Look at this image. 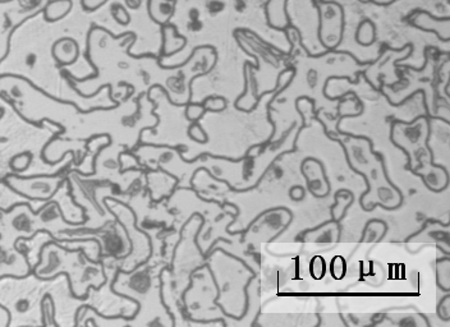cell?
Listing matches in <instances>:
<instances>
[{
	"label": "cell",
	"instance_id": "83f0119b",
	"mask_svg": "<svg viewBox=\"0 0 450 327\" xmlns=\"http://www.w3.org/2000/svg\"><path fill=\"white\" fill-rule=\"evenodd\" d=\"M141 3L142 0H125V6L132 11H137L138 8L141 7Z\"/></svg>",
	"mask_w": 450,
	"mask_h": 327
},
{
	"label": "cell",
	"instance_id": "ffe728a7",
	"mask_svg": "<svg viewBox=\"0 0 450 327\" xmlns=\"http://www.w3.org/2000/svg\"><path fill=\"white\" fill-rule=\"evenodd\" d=\"M189 134L191 139L198 144H206L207 142V134L203 131V127L197 122H193L189 127Z\"/></svg>",
	"mask_w": 450,
	"mask_h": 327
},
{
	"label": "cell",
	"instance_id": "6da1fadb",
	"mask_svg": "<svg viewBox=\"0 0 450 327\" xmlns=\"http://www.w3.org/2000/svg\"><path fill=\"white\" fill-rule=\"evenodd\" d=\"M430 131L431 125L428 118H417L412 123L394 122L392 124L390 139L409 158V164H421L423 161L432 160L430 148Z\"/></svg>",
	"mask_w": 450,
	"mask_h": 327
},
{
	"label": "cell",
	"instance_id": "d4e9b609",
	"mask_svg": "<svg viewBox=\"0 0 450 327\" xmlns=\"http://www.w3.org/2000/svg\"><path fill=\"white\" fill-rule=\"evenodd\" d=\"M11 321V314L8 312L7 308L0 305V327L8 326Z\"/></svg>",
	"mask_w": 450,
	"mask_h": 327
},
{
	"label": "cell",
	"instance_id": "3957f363",
	"mask_svg": "<svg viewBox=\"0 0 450 327\" xmlns=\"http://www.w3.org/2000/svg\"><path fill=\"white\" fill-rule=\"evenodd\" d=\"M408 22L416 29H422L425 32H432L444 43L450 40V18H437L430 15L426 11H416L408 17Z\"/></svg>",
	"mask_w": 450,
	"mask_h": 327
},
{
	"label": "cell",
	"instance_id": "7402d4cb",
	"mask_svg": "<svg viewBox=\"0 0 450 327\" xmlns=\"http://www.w3.org/2000/svg\"><path fill=\"white\" fill-rule=\"evenodd\" d=\"M437 316L444 321L450 320V297L445 295L437 305Z\"/></svg>",
	"mask_w": 450,
	"mask_h": 327
},
{
	"label": "cell",
	"instance_id": "5bb4252c",
	"mask_svg": "<svg viewBox=\"0 0 450 327\" xmlns=\"http://www.w3.org/2000/svg\"><path fill=\"white\" fill-rule=\"evenodd\" d=\"M356 41L362 46H370L376 41V26L370 20H363L356 31Z\"/></svg>",
	"mask_w": 450,
	"mask_h": 327
},
{
	"label": "cell",
	"instance_id": "ba28073f",
	"mask_svg": "<svg viewBox=\"0 0 450 327\" xmlns=\"http://www.w3.org/2000/svg\"><path fill=\"white\" fill-rule=\"evenodd\" d=\"M315 164L316 159H307L302 164V173L305 175L306 181L308 184L310 192H313V196L322 197L325 193L322 189L329 190V183H327V175L324 167H319V172H315Z\"/></svg>",
	"mask_w": 450,
	"mask_h": 327
},
{
	"label": "cell",
	"instance_id": "2e32d148",
	"mask_svg": "<svg viewBox=\"0 0 450 327\" xmlns=\"http://www.w3.org/2000/svg\"><path fill=\"white\" fill-rule=\"evenodd\" d=\"M436 277L437 284L444 291H450V260L445 257L436 263Z\"/></svg>",
	"mask_w": 450,
	"mask_h": 327
},
{
	"label": "cell",
	"instance_id": "603a6c76",
	"mask_svg": "<svg viewBox=\"0 0 450 327\" xmlns=\"http://www.w3.org/2000/svg\"><path fill=\"white\" fill-rule=\"evenodd\" d=\"M82 1V7L88 12H94L96 9L102 8L108 0H81Z\"/></svg>",
	"mask_w": 450,
	"mask_h": 327
},
{
	"label": "cell",
	"instance_id": "9a60e30c",
	"mask_svg": "<svg viewBox=\"0 0 450 327\" xmlns=\"http://www.w3.org/2000/svg\"><path fill=\"white\" fill-rule=\"evenodd\" d=\"M388 232V225L381 220H371L370 223L366 224L363 230L362 239L361 242H379L384 238L385 234Z\"/></svg>",
	"mask_w": 450,
	"mask_h": 327
},
{
	"label": "cell",
	"instance_id": "ac0fdd59",
	"mask_svg": "<svg viewBox=\"0 0 450 327\" xmlns=\"http://www.w3.org/2000/svg\"><path fill=\"white\" fill-rule=\"evenodd\" d=\"M203 108L206 111H212V113H220L226 108V100L224 97L220 96H211L207 97L203 102Z\"/></svg>",
	"mask_w": 450,
	"mask_h": 327
},
{
	"label": "cell",
	"instance_id": "44dd1931",
	"mask_svg": "<svg viewBox=\"0 0 450 327\" xmlns=\"http://www.w3.org/2000/svg\"><path fill=\"white\" fill-rule=\"evenodd\" d=\"M205 113L206 110L203 108V104H189L186 109V117L191 122H197L203 117Z\"/></svg>",
	"mask_w": 450,
	"mask_h": 327
},
{
	"label": "cell",
	"instance_id": "4fadbf2b",
	"mask_svg": "<svg viewBox=\"0 0 450 327\" xmlns=\"http://www.w3.org/2000/svg\"><path fill=\"white\" fill-rule=\"evenodd\" d=\"M72 0H50L45 7V20L48 22H57L63 20L72 11Z\"/></svg>",
	"mask_w": 450,
	"mask_h": 327
},
{
	"label": "cell",
	"instance_id": "8992f818",
	"mask_svg": "<svg viewBox=\"0 0 450 327\" xmlns=\"http://www.w3.org/2000/svg\"><path fill=\"white\" fill-rule=\"evenodd\" d=\"M254 67L251 63L245 64V94L236 102L237 109L250 113L257 106L260 102V95L257 94V80L254 73Z\"/></svg>",
	"mask_w": 450,
	"mask_h": 327
},
{
	"label": "cell",
	"instance_id": "5b68a950",
	"mask_svg": "<svg viewBox=\"0 0 450 327\" xmlns=\"http://www.w3.org/2000/svg\"><path fill=\"white\" fill-rule=\"evenodd\" d=\"M414 173L420 175L428 188L434 192H442L448 187L449 183V175L448 170L442 165L434 164L432 160L423 161L418 164V167L412 169Z\"/></svg>",
	"mask_w": 450,
	"mask_h": 327
},
{
	"label": "cell",
	"instance_id": "277c9868",
	"mask_svg": "<svg viewBox=\"0 0 450 327\" xmlns=\"http://www.w3.org/2000/svg\"><path fill=\"white\" fill-rule=\"evenodd\" d=\"M7 182L17 193L29 198H46L51 196V184L46 182L44 178H18V176H8Z\"/></svg>",
	"mask_w": 450,
	"mask_h": 327
},
{
	"label": "cell",
	"instance_id": "4316f807",
	"mask_svg": "<svg viewBox=\"0 0 450 327\" xmlns=\"http://www.w3.org/2000/svg\"><path fill=\"white\" fill-rule=\"evenodd\" d=\"M361 1H363V3H372V4H376V6L385 7V6H389V4L395 3L397 0H361Z\"/></svg>",
	"mask_w": 450,
	"mask_h": 327
},
{
	"label": "cell",
	"instance_id": "e0dca14e",
	"mask_svg": "<svg viewBox=\"0 0 450 327\" xmlns=\"http://www.w3.org/2000/svg\"><path fill=\"white\" fill-rule=\"evenodd\" d=\"M110 11H111V15L114 17L116 22L122 26H125L128 23L131 22V15L128 13L127 8H124L122 4L119 3H114L111 7H110Z\"/></svg>",
	"mask_w": 450,
	"mask_h": 327
},
{
	"label": "cell",
	"instance_id": "cb8c5ba5",
	"mask_svg": "<svg viewBox=\"0 0 450 327\" xmlns=\"http://www.w3.org/2000/svg\"><path fill=\"white\" fill-rule=\"evenodd\" d=\"M306 196V189L302 187V186H294L292 187L291 190H289V197H291L293 201L296 202H299L302 201Z\"/></svg>",
	"mask_w": 450,
	"mask_h": 327
},
{
	"label": "cell",
	"instance_id": "d6986e66",
	"mask_svg": "<svg viewBox=\"0 0 450 327\" xmlns=\"http://www.w3.org/2000/svg\"><path fill=\"white\" fill-rule=\"evenodd\" d=\"M32 156L29 153H20L11 161V167L15 172H25L31 164Z\"/></svg>",
	"mask_w": 450,
	"mask_h": 327
},
{
	"label": "cell",
	"instance_id": "9c48e42d",
	"mask_svg": "<svg viewBox=\"0 0 450 327\" xmlns=\"http://www.w3.org/2000/svg\"><path fill=\"white\" fill-rule=\"evenodd\" d=\"M177 0H147V11L154 22L167 25L175 13Z\"/></svg>",
	"mask_w": 450,
	"mask_h": 327
},
{
	"label": "cell",
	"instance_id": "8fae6325",
	"mask_svg": "<svg viewBox=\"0 0 450 327\" xmlns=\"http://www.w3.org/2000/svg\"><path fill=\"white\" fill-rule=\"evenodd\" d=\"M341 228L338 221H330L319 229H313L308 233H306V242H315V243H333L339 240Z\"/></svg>",
	"mask_w": 450,
	"mask_h": 327
},
{
	"label": "cell",
	"instance_id": "52a82bcc",
	"mask_svg": "<svg viewBox=\"0 0 450 327\" xmlns=\"http://www.w3.org/2000/svg\"><path fill=\"white\" fill-rule=\"evenodd\" d=\"M288 0H268L265 4V15L270 27L285 31L291 26L288 15Z\"/></svg>",
	"mask_w": 450,
	"mask_h": 327
},
{
	"label": "cell",
	"instance_id": "30bf717a",
	"mask_svg": "<svg viewBox=\"0 0 450 327\" xmlns=\"http://www.w3.org/2000/svg\"><path fill=\"white\" fill-rule=\"evenodd\" d=\"M80 54L79 44L73 39H62L53 46V55L62 64H73Z\"/></svg>",
	"mask_w": 450,
	"mask_h": 327
},
{
	"label": "cell",
	"instance_id": "7a4b0ae2",
	"mask_svg": "<svg viewBox=\"0 0 450 327\" xmlns=\"http://www.w3.org/2000/svg\"><path fill=\"white\" fill-rule=\"evenodd\" d=\"M313 6L319 15V41L327 50H335L344 34V9L335 0H313Z\"/></svg>",
	"mask_w": 450,
	"mask_h": 327
},
{
	"label": "cell",
	"instance_id": "484cf974",
	"mask_svg": "<svg viewBox=\"0 0 450 327\" xmlns=\"http://www.w3.org/2000/svg\"><path fill=\"white\" fill-rule=\"evenodd\" d=\"M416 317L414 316H408V317H404L403 320H400L398 323L400 326H418V325H425V323H421L418 321L414 320ZM426 326V325H425Z\"/></svg>",
	"mask_w": 450,
	"mask_h": 327
},
{
	"label": "cell",
	"instance_id": "7c38bea8",
	"mask_svg": "<svg viewBox=\"0 0 450 327\" xmlns=\"http://www.w3.org/2000/svg\"><path fill=\"white\" fill-rule=\"evenodd\" d=\"M186 37L178 35L177 27L167 23L163 26V54L173 55L186 46Z\"/></svg>",
	"mask_w": 450,
	"mask_h": 327
}]
</instances>
